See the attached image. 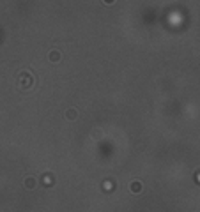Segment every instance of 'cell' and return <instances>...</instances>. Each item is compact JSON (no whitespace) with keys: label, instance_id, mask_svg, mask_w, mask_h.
<instances>
[{"label":"cell","instance_id":"6da1fadb","mask_svg":"<svg viewBox=\"0 0 200 212\" xmlns=\"http://www.w3.org/2000/svg\"><path fill=\"white\" fill-rule=\"evenodd\" d=\"M35 186H37L35 177H32V175H30V177H27V179H25V188H27V189H34Z\"/></svg>","mask_w":200,"mask_h":212},{"label":"cell","instance_id":"7a4b0ae2","mask_svg":"<svg viewBox=\"0 0 200 212\" xmlns=\"http://www.w3.org/2000/svg\"><path fill=\"white\" fill-rule=\"evenodd\" d=\"M76 117H78V111H76V110H73V108H69V110L66 111V119H67V120H74Z\"/></svg>","mask_w":200,"mask_h":212},{"label":"cell","instance_id":"3957f363","mask_svg":"<svg viewBox=\"0 0 200 212\" xmlns=\"http://www.w3.org/2000/svg\"><path fill=\"white\" fill-rule=\"evenodd\" d=\"M140 189H142V186H140V182H133V184H131V193H135V195H138V193H140Z\"/></svg>","mask_w":200,"mask_h":212},{"label":"cell","instance_id":"277c9868","mask_svg":"<svg viewBox=\"0 0 200 212\" xmlns=\"http://www.w3.org/2000/svg\"><path fill=\"white\" fill-rule=\"evenodd\" d=\"M57 58H60V53H57V51H51V53H50V60H51V62H55Z\"/></svg>","mask_w":200,"mask_h":212}]
</instances>
